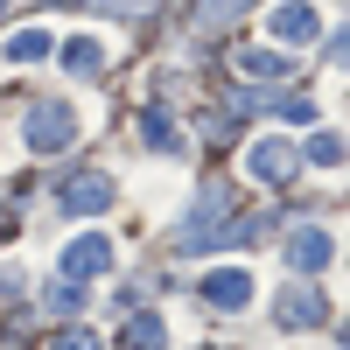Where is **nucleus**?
<instances>
[{"instance_id": "nucleus-1", "label": "nucleus", "mask_w": 350, "mask_h": 350, "mask_svg": "<svg viewBox=\"0 0 350 350\" xmlns=\"http://www.w3.org/2000/svg\"><path fill=\"white\" fill-rule=\"evenodd\" d=\"M70 140H77V112H70V105L49 98V105L28 112V148H36V154H64Z\"/></svg>"}, {"instance_id": "nucleus-2", "label": "nucleus", "mask_w": 350, "mask_h": 350, "mask_svg": "<svg viewBox=\"0 0 350 350\" xmlns=\"http://www.w3.org/2000/svg\"><path fill=\"white\" fill-rule=\"evenodd\" d=\"M105 203H112V183H105L98 168H77L70 183H64V217H98Z\"/></svg>"}, {"instance_id": "nucleus-3", "label": "nucleus", "mask_w": 350, "mask_h": 350, "mask_svg": "<svg viewBox=\"0 0 350 350\" xmlns=\"http://www.w3.org/2000/svg\"><path fill=\"white\" fill-rule=\"evenodd\" d=\"M105 267H112V245L98 239V231H92V239H77V245L64 252V280H77V287H84V280H98Z\"/></svg>"}, {"instance_id": "nucleus-4", "label": "nucleus", "mask_w": 350, "mask_h": 350, "mask_svg": "<svg viewBox=\"0 0 350 350\" xmlns=\"http://www.w3.org/2000/svg\"><path fill=\"white\" fill-rule=\"evenodd\" d=\"M295 168H301V154L295 148H287V140H259V148H252V175H259V183H295Z\"/></svg>"}, {"instance_id": "nucleus-5", "label": "nucleus", "mask_w": 350, "mask_h": 350, "mask_svg": "<svg viewBox=\"0 0 350 350\" xmlns=\"http://www.w3.org/2000/svg\"><path fill=\"white\" fill-rule=\"evenodd\" d=\"M245 301H252V273L217 267L211 280H203V308H245Z\"/></svg>"}, {"instance_id": "nucleus-6", "label": "nucleus", "mask_w": 350, "mask_h": 350, "mask_svg": "<svg viewBox=\"0 0 350 350\" xmlns=\"http://www.w3.org/2000/svg\"><path fill=\"white\" fill-rule=\"evenodd\" d=\"M273 315L287 329H315V323H323V295H315V287H287V295L273 301Z\"/></svg>"}, {"instance_id": "nucleus-7", "label": "nucleus", "mask_w": 350, "mask_h": 350, "mask_svg": "<svg viewBox=\"0 0 350 350\" xmlns=\"http://www.w3.org/2000/svg\"><path fill=\"white\" fill-rule=\"evenodd\" d=\"M287 267L295 273H315V267H329V231H295V239H287Z\"/></svg>"}, {"instance_id": "nucleus-8", "label": "nucleus", "mask_w": 350, "mask_h": 350, "mask_svg": "<svg viewBox=\"0 0 350 350\" xmlns=\"http://www.w3.org/2000/svg\"><path fill=\"white\" fill-rule=\"evenodd\" d=\"M267 28H273L280 42H301V36H315V28H323V14H315V8H273Z\"/></svg>"}, {"instance_id": "nucleus-9", "label": "nucleus", "mask_w": 350, "mask_h": 350, "mask_svg": "<svg viewBox=\"0 0 350 350\" xmlns=\"http://www.w3.org/2000/svg\"><path fill=\"white\" fill-rule=\"evenodd\" d=\"M120 350H168V323H161V315H133Z\"/></svg>"}, {"instance_id": "nucleus-10", "label": "nucleus", "mask_w": 350, "mask_h": 350, "mask_svg": "<svg viewBox=\"0 0 350 350\" xmlns=\"http://www.w3.org/2000/svg\"><path fill=\"white\" fill-rule=\"evenodd\" d=\"M70 56H64V64H70V77H98L105 70V49H98V36H77V42H64Z\"/></svg>"}, {"instance_id": "nucleus-11", "label": "nucleus", "mask_w": 350, "mask_h": 350, "mask_svg": "<svg viewBox=\"0 0 350 350\" xmlns=\"http://www.w3.org/2000/svg\"><path fill=\"white\" fill-rule=\"evenodd\" d=\"M49 49H56V42H49V28H21V36L8 42V56H14V64H42Z\"/></svg>"}, {"instance_id": "nucleus-12", "label": "nucleus", "mask_w": 350, "mask_h": 350, "mask_svg": "<svg viewBox=\"0 0 350 350\" xmlns=\"http://www.w3.org/2000/svg\"><path fill=\"white\" fill-rule=\"evenodd\" d=\"M239 70H245V77H287V56H273V49H245Z\"/></svg>"}, {"instance_id": "nucleus-13", "label": "nucleus", "mask_w": 350, "mask_h": 350, "mask_svg": "<svg viewBox=\"0 0 350 350\" xmlns=\"http://www.w3.org/2000/svg\"><path fill=\"white\" fill-rule=\"evenodd\" d=\"M245 8H252V0H203V8H196V21H203V28H224L231 14H245Z\"/></svg>"}, {"instance_id": "nucleus-14", "label": "nucleus", "mask_w": 350, "mask_h": 350, "mask_svg": "<svg viewBox=\"0 0 350 350\" xmlns=\"http://www.w3.org/2000/svg\"><path fill=\"white\" fill-rule=\"evenodd\" d=\"M336 154H343V140H336V133H315V140H308V161H323V168H336Z\"/></svg>"}, {"instance_id": "nucleus-15", "label": "nucleus", "mask_w": 350, "mask_h": 350, "mask_svg": "<svg viewBox=\"0 0 350 350\" xmlns=\"http://www.w3.org/2000/svg\"><path fill=\"white\" fill-rule=\"evenodd\" d=\"M56 350H105V343H98V329H70V336L56 343Z\"/></svg>"}]
</instances>
